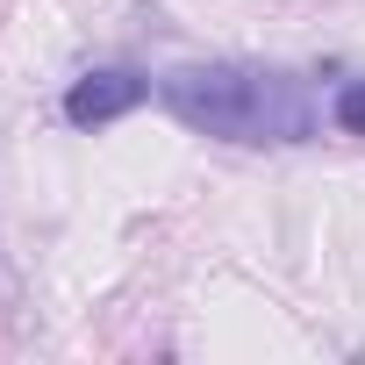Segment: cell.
Instances as JSON below:
<instances>
[{
	"label": "cell",
	"instance_id": "cell-2",
	"mask_svg": "<svg viewBox=\"0 0 365 365\" xmlns=\"http://www.w3.org/2000/svg\"><path fill=\"white\" fill-rule=\"evenodd\" d=\"M143 93H150V79L129 72V65L86 72V79H72V93H65V122H72V129H108V122H122L129 108H143Z\"/></svg>",
	"mask_w": 365,
	"mask_h": 365
},
{
	"label": "cell",
	"instance_id": "cell-3",
	"mask_svg": "<svg viewBox=\"0 0 365 365\" xmlns=\"http://www.w3.org/2000/svg\"><path fill=\"white\" fill-rule=\"evenodd\" d=\"M336 122H344L351 136L365 129V86H344V93H336Z\"/></svg>",
	"mask_w": 365,
	"mask_h": 365
},
{
	"label": "cell",
	"instance_id": "cell-1",
	"mask_svg": "<svg viewBox=\"0 0 365 365\" xmlns=\"http://www.w3.org/2000/svg\"><path fill=\"white\" fill-rule=\"evenodd\" d=\"M158 101L187 129L222 143H308L322 129L308 79L265 65H179L158 79Z\"/></svg>",
	"mask_w": 365,
	"mask_h": 365
}]
</instances>
